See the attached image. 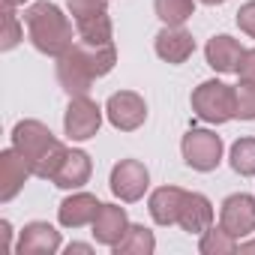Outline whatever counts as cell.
I'll return each mask as SVG.
<instances>
[{"instance_id":"cell-22","label":"cell","mask_w":255,"mask_h":255,"mask_svg":"<svg viewBox=\"0 0 255 255\" xmlns=\"http://www.w3.org/2000/svg\"><path fill=\"white\" fill-rule=\"evenodd\" d=\"M153 9H156V15H159L162 24L183 27L192 18L195 3H192V0H153Z\"/></svg>"},{"instance_id":"cell-18","label":"cell","mask_w":255,"mask_h":255,"mask_svg":"<svg viewBox=\"0 0 255 255\" xmlns=\"http://www.w3.org/2000/svg\"><path fill=\"white\" fill-rule=\"evenodd\" d=\"M90 174H93L90 156H87L84 150H69L51 183H54L57 189H81V186L90 180Z\"/></svg>"},{"instance_id":"cell-14","label":"cell","mask_w":255,"mask_h":255,"mask_svg":"<svg viewBox=\"0 0 255 255\" xmlns=\"http://www.w3.org/2000/svg\"><path fill=\"white\" fill-rule=\"evenodd\" d=\"M243 51H246V48H243L237 39H231V36L219 33V36H213V39L207 42V48H204V57H207V63H210L216 72L228 75V72H237V69H240Z\"/></svg>"},{"instance_id":"cell-27","label":"cell","mask_w":255,"mask_h":255,"mask_svg":"<svg viewBox=\"0 0 255 255\" xmlns=\"http://www.w3.org/2000/svg\"><path fill=\"white\" fill-rule=\"evenodd\" d=\"M237 27H240L246 36L255 39V0H249V3H243V6L237 9Z\"/></svg>"},{"instance_id":"cell-9","label":"cell","mask_w":255,"mask_h":255,"mask_svg":"<svg viewBox=\"0 0 255 255\" xmlns=\"http://www.w3.org/2000/svg\"><path fill=\"white\" fill-rule=\"evenodd\" d=\"M219 225L234 234V237H246L255 231V198L246 192L228 195L219 207Z\"/></svg>"},{"instance_id":"cell-11","label":"cell","mask_w":255,"mask_h":255,"mask_svg":"<svg viewBox=\"0 0 255 255\" xmlns=\"http://www.w3.org/2000/svg\"><path fill=\"white\" fill-rule=\"evenodd\" d=\"M57 249H60V231L48 222H27L15 246V252L21 255H54Z\"/></svg>"},{"instance_id":"cell-26","label":"cell","mask_w":255,"mask_h":255,"mask_svg":"<svg viewBox=\"0 0 255 255\" xmlns=\"http://www.w3.org/2000/svg\"><path fill=\"white\" fill-rule=\"evenodd\" d=\"M69 12L75 21H81V18L108 12V0H69Z\"/></svg>"},{"instance_id":"cell-16","label":"cell","mask_w":255,"mask_h":255,"mask_svg":"<svg viewBox=\"0 0 255 255\" xmlns=\"http://www.w3.org/2000/svg\"><path fill=\"white\" fill-rule=\"evenodd\" d=\"M183 198H186V189H180V186H159L150 195V201H147V210H150L153 222L156 225H174L180 219Z\"/></svg>"},{"instance_id":"cell-28","label":"cell","mask_w":255,"mask_h":255,"mask_svg":"<svg viewBox=\"0 0 255 255\" xmlns=\"http://www.w3.org/2000/svg\"><path fill=\"white\" fill-rule=\"evenodd\" d=\"M237 75H240V81H252L255 84V48H246L243 51V60H240Z\"/></svg>"},{"instance_id":"cell-5","label":"cell","mask_w":255,"mask_h":255,"mask_svg":"<svg viewBox=\"0 0 255 255\" xmlns=\"http://www.w3.org/2000/svg\"><path fill=\"white\" fill-rule=\"evenodd\" d=\"M183 162L195 171H213L222 162V138L210 129H189L180 141Z\"/></svg>"},{"instance_id":"cell-21","label":"cell","mask_w":255,"mask_h":255,"mask_svg":"<svg viewBox=\"0 0 255 255\" xmlns=\"http://www.w3.org/2000/svg\"><path fill=\"white\" fill-rule=\"evenodd\" d=\"M198 249H201V255H231V252H237V249H240V243H237V237H234V234H228L222 225H219V228H216V225H210L207 231H201Z\"/></svg>"},{"instance_id":"cell-32","label":"cell","mask_w":255,"mask_h":255,"mask_svg":"<svg viewBox=\"0 0 255 255\" xmlns=\"http://www.w3.org/2000/svg\"><path fill=\"white\" fill-rule=\"evenodd\" d=\"M6 6H18V3H27V0H3Z\"/></svg>"},{"instance_id":"cell-7","label":"cell","mask_w":255,"mask_h":255,"mask_svg":"<svg viewBox=\"0 0 255 255\" xmlns=\"http://www.w3.org/2000/svg\"><path fill=\"white\" fill-rule=\"evenodd\" d=\"M105 114L111 120L114 129L120 132H132L147 120V105L144 99L135 93V90H120V93H111L108 102H105Z\"/></svg>"},{"instance_id":"cell-31","label":"cell","mask_w":255,"mask_h":255,"mask_svg":"<svg viewBox=\"0 0 255 255\" xmlns=\"http://www.w3.org/2000/svg\"><path fill=\"white\" fill-rule=\"evenodd\" d=\"M240 252H255V240H249V243H240Z\"/></svg>"},{"instance_id":"cell-15","label":"cell","mask_w":255,"mask_h":255,"mask_svg":"<svg viewBox=\"0 0 255 255\" xmlns=\"http://www.w3.org/2000/svg\"><path fill=\"white\" fill-rule=\"evenodd\" d=\"M126 228H129V216H126L123 207H117V204H102L99 207V213L93 219V237H96V243L114 246L126 234Z\"/></svg>"},{"instance_id":"cell-13","label":"cell","mask_w":255,"mask_h":255,"mask_svg":"<svg viewBox=\"0 0 255 255\" xmlns=\"http://www.w3.org/2000/svg\"><path fill=\"white\" fill-rule=\"evenodd\" d=\"M99 201L90 192H72L60 207H57V219L63 228H81V225H93L96 213H99Z\"/></svg>"},{"instance_id":"cell-10","label":"cell","mask_w":255,"mask_h":255,"mask_svg":"<svg viewBox=\"0 0 255 255\" xmlns=\"http://www.w3.org/2000/svg\"><path fill=\"white\" fill-rule=\"evenodd\" d=\"M30 174H33V168L18 147H9V150L0 153V201L3 204L12 201Z\"/></svg>"},{"instance_id":"cell-20","label":"cell","mask_w":255,"mask_h":255,"mask_svg":"<svg viewBox=\"0 0 255 255\" xmlns=\"http://www.w3.org/2000/svg\"><path fill=\"white\" fill-rule=\"evenodd\" d=\"M75 30H78V39L81 42H93V45L111 42V33H114L108 12H99V15H90V18L75 21Z\"/></svg>"},{"instance_id":"cell-12","label":"cell","mask_w":255,"mask_h":255,"mask_svg":"<svg viewBox=\"0 0 255 255\" xmlns=\"http://www.w3.org/2000/svg\"><path fill=\"white\" fill-rule=\"evenodd\" d=\"M153 48H156V54L165 60V63H186L189 57H192V51H195V39H192V33H186L183 27H171V24H165L159 33H156V42H153Z\"/></svg>"},{"instance_id":"cell-1","label":"cell","mask_w":255,"mask_h":255,"mask_svg":"<svg viewBox=\"0 0 255 255\" xmlns=\"http://www.w3.org/2000/svg\"><path fill=\"white\" fill-rule=\"evenodd\" d=\"M117 63L114 42L93 45V42H75L66 54L57 57V81L69 96H87L90 84L102 75H108Z\"/></svg>"},{"instance_id":"cell-29","label":"cell","mask_w":255,"mask_h":255,"mask_svg":"<svg viewBox=\"0 0 255 255\" xmlns=\"http://www.w3.org/2000/svg\"><path fill=\"white\" fill-rule=\"evenodd\" d=\"M66 252L72 255V252H93V249H90L87 243H72V246H66Z\"/></svg>"},{"instance_id":"cell-6","label":"cell","mask_w":255,"mask_h":255,"mask_svg":"<svg viewBox=\"0 0 255 255\" xmlns=\"http://www.w3.org/2000/svg\"><path fill=\"white\" fill-rule=\"evenodd\" d=\"M102 126V108L90 96H72L63 114V132L72 141H87Z\"/></svg>"},{"instance_id":"cell-17","label":"cell","mask_w":255,"mask_h":255,"mask_svg":"<svg viewBox=\"0 0 255 255\" xmlns=\"http://www.w3.org/2000/svg\"><path fill=\"white\" fill-rule=\"evenodd\" d=\"M177 225H180L183 231H189V234L207 231V228L213 225V204H210V198L201 195V192H186Z\"/></svg>"},{"instance_id":"cell-4","label":"cell","mask_w":255,"mask_h":255,"mask_svg":"<svg viewBox=\"0 0 255 255\" xmlns=\"http://www.w3.org/2000/svg\"><path fill=\"white\" fill-rule=\"evenodd\" d=\"M234 87L225 81H201L192 90V111L204 120V123H228L234 120Z\"/></svg>"},{"instance_id":"cell-33","label":"cell","mask_w":255,"mask_h":255,"mask_svg":"<svg viewBox=\"0 0 255 255\" xmlns=\"http://www.w3.org/2000/svg\"><path fill=\"white\" fill-rule=\"evenodd\" d=\"M201 3H207V6H216V3H225V0H201Z\"/></svg>"},{"instance_id":"cell-19","label":"cell","mask_w":255,"mask_h":255,"mask_svg":"<svg viewBox=\"0 0 255 255\" xmlns=\"http://www.w3.org/2000/svg\"><path fill=\"white\" fill-rule=\"evenodd\" d=\"M153 249H156V237L144 225H129L126 234L111 246L114 255H150Z\"/></svg>"},{"instance_id":"cell-23","label":"cell","mask_w":255,"mask_h":255,"mask_svg":"<svg viewBox=\"0 0 255 255\" xmlns=\"http://www.w3.org/2000/svg\"><path fill=\"white\" fill-rule=\"evenodd\" d=\"M228 162L240 177H252L255 174V138H237L231 144Z\"/></svg>"},{"instance_id":"cell-8","label":"cell","mask_w":255,"mask_h":255,"mask_svg":"<svg viewBox=\"0 0 255 255\" xmlns=\"http://www.w3.org/2000/svg\"><path fill=\"white\" fill-rule=\"evenodd\" d=\"M108 183H111V192L120 201H138L150 186V174H147L144 162H138V159H120L111 168Z\"/></svg>"},{"instance_id":"cell-3","label":"cell","mask_w":255,"mask_h":255,"mask_svg":"<svg viewBox=\"0 0 255 255\" xmlns=\"http://www.w3.org/2000/svg\"><path fill=\"white\" fill-rule=\"evenodd\" d=\"M24 24H27L33 48L48 54V57H60L75 45L69 18L60 12V6L48 3V0H39V3H33L24 12Z\"/></svg>"},{"instance_id":"cell-2","label":"cell","mask_w":255,"mask_h":255,"mask_svg":"<svg viewBox=\"0 0 255 255\" xmlns=\"http://www.w3.org/2000/svg\"><path fill=\"white\" fill-rule=\"evenodd\" d=\"M12 147H18L27 156L33 174L42 177V180H54L57 168L63 165V159L69 153L63 147V141H57L51 135V129H48L45 123H39V120H21V123H15V129H12Z\"/></svg>"},{"instance_id":"cell-24","label":"cell","mask_w":255,"mask_h":255,"mask_svg":"<svg viewBox=\"0 0 255 255\" xmlns=\"http://www.w3.org/2000/svg\"><path fill=\"white\" fill-rule=\"evenodd\" d=\"M234 117L237 120H255V84L252 81H240L234 87Z\"/></svg>"},{"instance_id":"cell-25","label":"cell","mask_w":255,"mask_h":255,"mask_svg":"<svg viewBox=\"0 0 255 255\" xmlns=\"http://www.w3.org/2000/svg\"><path fill=\"white\" fill-rule=\"evenodd\" d=\"M21 39H24V27H21L15 9L6 6V9H3V33H0V48H3V51H12Z\"/></svg>"},{"instance_id":"cell-30","label":"cell","mask_w":255,"mask_h":255,"mask_svg":"<svg viewBox=\"0 0 255 255\" xmlns=\"http://www.w3.org/2000/svg\"><path fill=\"white\" fill-rule=\"evenodd\" d=\"M0 231H3V240H6V249H9V237H12V228H9V222H6V219L0 222Z\"/></svg>"}]
</instances>
